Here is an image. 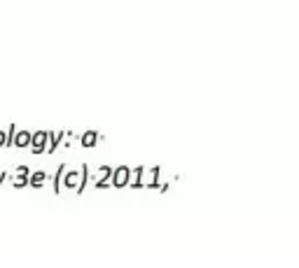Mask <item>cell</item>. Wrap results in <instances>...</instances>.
<instances>
[{"mask_svg": "<svg viewBox=\"0 0 299 268\" xmlns=\"http://www.w3.org/2000/svg\"><path fill=\"white\" fill-rule=\"evenodd\" d=\"M110 175H112V168L110 166H101L96 171V175H89V182L94 184V189H105V187H110Z\"/></svg>", "mask_w": 299, "mask_h": 268, "instance_id": "6da1fadb", "label": "cell"}, {"mask_svg": "<svg viewBox=\"0 0 299 268\" xmlns=\"http://www.w3.org/2000/svg\"><path fill=\"white\" fill-rule=\"evenodd\" d=\"M129 175H131V168L129 166H119V168H115L110 175V187H115V189H124L129 184Z\"/></svg>", "mask_w": 299, "mask_h": 268, "instance_id": "7a4b0ae2", "label": "cell"}, {"mask_svg": "<svg viewBox=\"0 0 299 268\" xmlns=\"http://www.w3.org/2000/svg\"><path fill=\"white\" fill-rule=\"evenodd\" d=\"M47 135L49 131H37V133H31V149L33 154H45V147H47Z\"/></svg>", "mask_w": 299, "mask_h": 268, "instance_id": "3957f363", "label": "cell"}, {"mask_svg": "<svg viewBox=\"0 0 299 268\" xmlns=\"http://www.w3.org/2000/svg\"><path fill=\"white\" fill-rule=\"evenodd\" d=\"M101 140H103V135L96 133V131H84V133L77 135V142L84 147V149H92V147H96Z\"/></svg>", "mask_w": 299, "mask_h": 268, "instance_id": "277c9868", "label": "cell"}, {"mask_svg": "<svg viewBox=\"0 0 299 268\" xmlns=\"http://www.w3.org/2000/svg\"><path fill=\"white\" fill-rule=\"evenodd\" d=\"M28 173H31V168L19 166L17 173H14V177H12V187H14V189H24V187H28Z\"/></svg>", "mask_w": 299, "mask_h": 268, "instance_id": "5b68a950", "label": "cell"}, {"mask_svg": "<svg viewBox=\"0 0 299 268\" xmlns=\"http://www.w3.org/2000/svg\"><path fill=\"white\" fill-rule=\"evenodd\" d=\"M47 180H49L47 171H31L28 173V187H31V189H42Z\"/></svg>", "mask_w": 299, "mask_h": 268, "instance_id": "8992f818", "label": "cell"}, {"mask_svg": "<svg viewBox=\"0 0 299 268\" xmlns=\"http://www.w3.org/2000/svg\"><path fill=\"white\" fill-rule=\"evenodd\" d=\"M159 173H161V168H150V171L145 168V177H143V187H145V189H157Z\"/></svg>", "mask_w": 299, "mask_h": 268, "instance_id": "52a82bcc", "label": "cell"}, {"mask_svg": "<svg viewBox=\"0 0 299 268\" xmlns=\"http://www.w3.org/2000/svg\"><path fill=\"white\" fill-rule=\"evenodd\" d=\"M143 177H145V168L138 166V168H134L131 175H129V184H126V187H131V189H143Z\"/></svg>", "mask_w": 299, "mask_h": 268, "instance_id": "ba28073f", "label": "cell"}, {"mask_svg": "<svg viewBox=\"0 0 299 268\" xmlns=\"http://www.w3.org/2000/svg\"><path fill=\"white\" fill-rule=\"evenodd\" d=\"M31 145V131H14V138H12V147H28Z\"/></svg>", "mask_w": 299, "mask_h": 268, "instance_id": "9c48e42d", "label": "cell"}, {"mask_svg": "<svg viewBox=\"0 0 299 268\" xmlns=\"http://www.w3.org/2000/svg\"><path fill=\"white\" fill-rule=\"evenodd\" d=\"M66 168H68L66 164H61L59 168H56L54 180H52V187H54V194H59V191H61V180H63V173H66Z\"/></svg>", "mask_w": 299, "mask_h": 268, "instance_id": "30bf717a", "label": "cell"}, {"mask_svg": "<svg viewBox=\"0 0 299 268\" xmlns=\"http://www.w3.org/2000/svg\"><path fill=\"white\" fill-rule=\"evenodd\" d=\"M0 147H7V131H0Z\"/></svg>", "mask_w": 299, "mask_h": 268, "instance_id": "8fae6325", "label": "cell"}, {"mask_svg": "<svg viewBox=\"0 0 299 268\" xmlns=\"http://www.w3.org/2000/svg\"><path fill=\"white\" fill-rule=\"evenodd\" d=\"M7 180V173H0V187H3V182Z\"/></svg>", "mask_w": 299, "mask_h": 268, "instance_id": "7c38bea8", "label": "cell"}]
</instances>
